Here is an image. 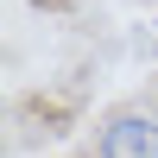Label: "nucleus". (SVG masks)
I'll return each mask as SVG.
<instances>
[{"instance_id": "obj_1", "label": "nucleus", "mask_w": 158, "mask_h": 158, "mask_svg": "<svg viewBox=\"0 0 158 158\" xmlns=\"http://www.w3.org/2000/svg\"><path fill=\"white\" fill-rule=\"evenodd\" d=\"M95 152L101 158H158V120L152 114H108L95 133Z\"/></svg>"}]
</instances>
